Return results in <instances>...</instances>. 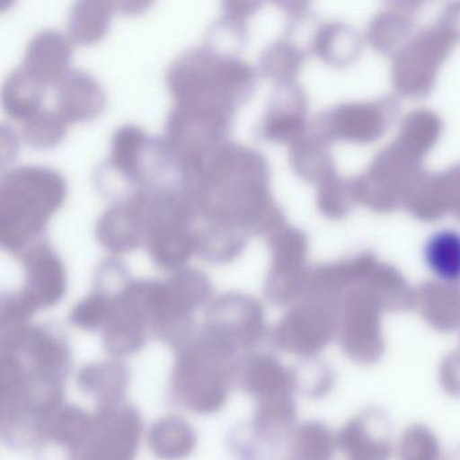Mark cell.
Instances as JSON below:
<instances>
[{
    "label": "cell",
    "mask_w": 460,
    "mask_h": 460,
    "mask_svg": "<svg viewBox=\"0 0 460 460\" xmlns=\"http://www.w3.org/2000/svg\"><path fill=\"white\" fill-rule=\"evenodd\" d=\"M268 168L262 155L244 145L225 142L190 177V193L199 217L238 223L250 234L263 233L273 222L268 195Z\"/></svg>",
    "instance_id": "obj_1"
},
{
    "label": "cell",
    "mask_w": 460,
    "mask_h": 460,
    "mask_svg": "<svg viewBox=\"0 0 460 460\" xmlns=\"http://www.w3.org/2000/svg\"><path fill=\"white\" fill-rule=\"evenodd\" d=\"M243 355L203 327L179 349L169 381L171 400L200 416L219 413L238 381Z\"/></svg>",
    "instance_id": "obj_2"
},
{
    "label": "cell",
    "mask_w": 460,
    "mask_h": 460,
    "mask_svg": "<svg viewBox=\"0 0 460 460\" xmlns=\"http://www.w3.org/2000/svg\"><path fill=\"white\" fill-rule=\"evenodd\" d=\"M66 198V179L55 169L22 165L6 172L0 180L2 246L21 257L45 239V226Z\"/></svg>",
    "instance_id": "obj_3"
},
{
    "label": "cell",
    "mask_w": 460,
    "mask_h": 460,
    "mask_svg": "<svg viewBox=\"0 0 460 460\" xmlns=\"http://www.w3.org/2000/svg\"><path fill=\"white\" fill-rule=\"evenodd\" d=\"M254 69L246 61L198 47L177 56L166 71V85L176 103L208 106L235 114L252 95Z\"/></svg>",
    "instance_id": "obj_4"
},
{
    "label": "cell",
    "mask_w": 460,
    "mask_h": 460,
    "mask_svg": "<svg viewBox=\"0 0 460 460\" xmlns=\"http://www.w3.org/2000/svg\"><path fill=\"white\" fill-rule=\"evenodd\" d=\"M233 114L208 106L174 103L165 120L163 141L188 179L209 155L227 142ZM185 182V185H187Z\"/></svg>",
    "instance_id": "obj_5"
},
{
    "label": "cell",
    "mask_w": 460,
    "mask_h": 460,
    "mask_svg": "<svg viewBox=\"0 0 460 460\" xmlns=\"http://www.w3.org/2000/svg\"><path fill=\"white\" fill-rule=\"evenodd\" d=\"M144 436V420L136 406L123 402L96 409L76 460H136Z\"/></svg>",
    "instance_id": "obj_6"
},
{
    "label": "cell",
    "mask_w": 460,
    "mask_h": 460,
    "mask_svg": "<svg viewBox=\"0 0 460 460\" xmlns=\"http://www.w3.org/2000/svg\"><path fill=\"white\" fill-rule=\"evenodd\" d=\"M203 328L239 354H249L265 331L262 305L247 293H223L206 306Z\"/></svg>",
    "instance_id": "obj_7"
},
{
    "label": "cell",
    "mask_w": 460,
    "mask_h": 460,
    "mask_svg": "<svg viewBox=\"0 0 460 460\" xmlns=\"http://www.w3.org/2000/svg\"><path fill=\"white\" fill-rule=\"evenodd\" d=\"M152 336L142 279H134L125 292L112 300L102 341L107 354L125 359L138 354Z\"/></svg>",
    "instance_id": "obj_8"
},
{
    "label": "cell",
    "mask_w": 460,
    "mask_h": 460,
    "mask_svg": "<svg viewBox=\"0 0 460 460\" xmlns=\"http://www.w3.org/2000/svg\"><path fill=\"white\" fill-rule=\"evenodd\" d=\"M7 354L18 355L33 376L48 381L66 384L71 373V346L66 332L55 324L31 323L15 349Z\"/></svg>",
    "instance_id": "obj_9"
},
{
    "label": "cell",
    "mask_w": 460,
    "mask_h": 460,
    "mask_svg": "<svg viewBox=\"0 0 460 460\" xmlns=\"http://www.w3.org/2000/svg\"><path fill=\"white\" fill-rule=\"evenodd\" d=\"M20 258L25 269V284L20 292L37 312L58 305L66 292V271L49 242H37Z\"/></svg>",
    "instance_id": "obj_10"
},
{
    "label": "cell",
    "mask_w": 460,
    "mask_h": 460,
    "mask_svg": "<svg viewBox=\"0 0 460 460\" xmlns=\"http://www.w3.org/2000/svg\"><path fill=\"white\" fill-rule=\"evenodd\" d=\"M93 421V413L63 403L45 422L41 438L34 447L37 460H76Z\"/></svg>",
    "instance_id": "obj_11"
},
{
    "label": "cell",
    "mask_w": 460,
    "mask_h": 460,
    "mask_svg": "<svg viewBox=\"0 0 460 460\" xmlns=\"http://www.w3.org/2000/svg\"><path fill=\"white\" fill-rule=\"evenodd\" d=\"M71 42L60 31L44 29L26 45L22 66L45 85H58L71 72Z\"/></svg>",
    "instance_id": "obj_12"
},
{
    "label": "cell",
    "mask_w": 460,
    "mask_h": 460,
    "mask_svg": "<svg viewBox=\"0 0 460 460\" xmlns=\"http://www.w3.org/2000/svg\"><path fill=\"white\" fill-rule=\"evenodd\" d=\"M106 106V93L96 77L82 69H71L56 87L58 112L68 123L98 117Z\"/></svg>",
    "instance_id": "obj_13"
},
{
    "label": "cell",
    "mask_w": 460,
    "mask_h": 460,
    "mask_svg": "<svg viewBox=\"0 0 460 460\" xmlns=\"http://www.w3.org/2000/svg\"><path fill=\"white\" fill-rule=\"evenodd\" d=\"M76 381L79 389L93 398L96 409L112 408L125 402L130 370L122 359L110 357L83 366Z\"/></svg>",
    "instance_id": "obj_14"
},
{
    "label": "cell",
    "mask_w": 460,
    "mask_h": 460,
    "mask_svg": "<svg viewBox=\"0 0 460 460\" xmlns=\"http://www.w3.org/2000/svg\"><path fill=\"white\" fill-rule=\"evenodd\" d=\"M201 217L203 222L193 230L196 254L211 263H227L235 260L249 241V231L230 220Z\"/></svg>",
    "instance_id": "obj_15"
},
{
    "label": "cell",
    "mask_w": 460,
    "mask_h": 460,
    "mask_svg": "<svg viewBox=\"0 0 460 460\" xmlns=\"http://www.w3.org/2000/svg\"><path fill=\"white\" fill-rule=\"evenodd\" d=\"M95 235L99 243L112 255L131 252L146 239L138 217L128 203L110 206L96 222Z\"/></svg>",
    "instance_id": "obj_16"
},
{
    "label": "cell",
    "mask_w": 460,
    "mask_h": 460,
    "mask_svg": "<svg viewBox=\"0 0 460 460\" xmlns=\"http://www.w3.org/2000/svg\"><path fill=\"white\" fill-rule=\"evenodd\" d=\"M147 444L158 460H185L198 447V433L184 417L168 414L153 422Z\"/></svg>",
    "instance_id": "obj_17"
},
{
    "label": "cell",
    "mask_w": 460,
    "mask_h": 460,
    "mask_svg": "<svg viewBox=\"0 0 460 460\" xmlns=\"http://www.w3.org/2000/svg\"><path fill=\"white\" fill-rule=\"evenodd\" d=\"M236 385L260 402L281 395L284 374L273 358L252 351L242 357Z\"/></svg>",
    "instance_id": "obj_18"
},
{
    "label": "cell",
    "mask_w": 460,
    "mask_h": 460,
    "mask_svg": "<svg viewBox=\"0 0 460 460\" xmlns=\"http://www.w3.org/2000/svg\"><path fill=\"white\" fill-rule=\"evenodd\" d=\"M45 84L34 77L25 66L13 69L2 87L4 111L15 119L25 120L41 110Z\"/></svg>",
    "instance_id": "obj_19"
},
{
    "label": "cell",
    "mask_w": 460,
    "mask_h": 460,
    "mask_svg": "<svg viewBox=\"0 0 460 460\" xmlns=\"http://www.w3.org/2000/svg\"><path fill=\"white\" fill-rule=\"evenodd\" d=\"M422 260L428 270L447 284L460 281V233L441 228L428 236L422 246Z\"/></svg>",
    "instance_id": "obj_20"
},
{
    "label": "cell",
    "mask_w": 460,
    "mask_h": 460,
    "mask_svg": "<svg viewBox=\"0 0 460 460\" xmlns=\"http://www.w3.org/2000/svg\"><path fill=\"white\" fill-rule=\"evenodd\" d=\"M114 4L102 0H80L69 10L66 33L72 42L90 45L99 41L110 28Z\"/></svg>",
    "instance_id": "obj_21"
},
{
    "label": "cell",
    "mask_w": 460,
    "mask_h": 460,
    "mask_svg": "<svg viewBox=\"0 0 460 460\" xmlns=\"http://www.w3.org/2000/svg\"><path fill=\"white\" fill-rule=\"evenodd\" d=\"M145 244L153 262L165 270L184 268L188 258L195 252V239L190 228H171L149 234Z\"/></svg>",
    "instance_id": "obj_22"
},
{
    "label": "cell",
    "mask_w": 460,
    "mask_h": 460,
    "mask_svg": "<svg viewBox=\"0 0 460 460\" xmlns=\"http://www.w3.org/2000/svg\"><path fill=\"white\" fill-rule=\"evenodd\" d=\"M150 137L137 125H123L112 133L110 157L107 160L145 188L142 179V157Z\"/></svg>",
    "instance_id": "obj_23"
},
{
    "label": "cell",
    "mask_w": 460,
    "mask_h": 460,
    "mask_svg": "<svg viewBox=\"0 0 460 460\" xmlns=\"http://www.w3.org/2000/svg\"><path fill=\"white\" fill-rule=\"evenodd\" d=\"M247 41V22L244 18L223 12L209 25L204 47L220 56L236 58V53Z\"/></svg>",
    "instance_id": "obj_24"
},
{
    "label": "cell",
    "mask_w": 460,
    "mask_h": 460,
    "mask_svg": "<svg viewBox=\"0 0 460 460\" xmlns=\"http://www.w3.org/2000/svg\"><path fill=\"white\" fill-rule=\"evenodd\" d=\"M68 125L58 111L40 110L21 123V138L34 147L56 146L66 137Z\"/></svg>",
    "instance_id": "obj_25"
},
{
    "label": "cell",
    "mask_w": 460,
    "mask_h": 460,
    "mask_svg": "<svg viewBox=\"0 0 460 460\" xmlns=\"http://www.w3.org/2000/svg\"><path fill=\"white\" fill-rule=\"evenodd\" d=\"M112 300L114 298L91 290L90 295L75 304L69 314V323L79 330L90 332L103 330Z\"/></svg>",
    "instance_id": "obj_26"
},
{
    "label": "cell",
    "mask_w": 460,
    "mask_h": 460,
    "mask_svg": "<svg viewBox=\"0 0 460 460\" xmlns=\"http://www.w3.org/2000/svg\"><path fill=\"white\" fill-rule=\"evenodd\" d=\"M133 279L128 273V266L119 258L110 255L103 258L93 271V290L107 297L115 298L125 292Z\"/></svg>",
    "instance_id": "obj_27"
},
{
    "label": "cell",
    "mask_w": 460,
    "mask_h": 460,
    "mask_svg": "<svg viewBox=\"0 0 460 460\" xmlns=\"http://www.w3.org/2000/svg\"><path fill=\"white\" fill-rule=\"evenodd\" d=\"M222 7L223 12L247 20L257 9L258 4H255V2H236L235 0V2H223Z\"/></svg>",
    "instance_id": "obj_28"
},
{
    "label": "cell",
    "mask_w": 460,
    "mask_h": 460,
    "mask_svg": "<svg viewBox=\"0 0 460 460\" xmlns=\"http://www.w3.org/2000/svg\"><path fill=\"white\" fill-rule=\"evenodd\" d=\"M115 7L122 10L123 13H139L142 10L146 9L150 6V4H142V2H120V4H114Z\"/></svg>",
    "instance_id": "obj_29"
}]
</instances>
